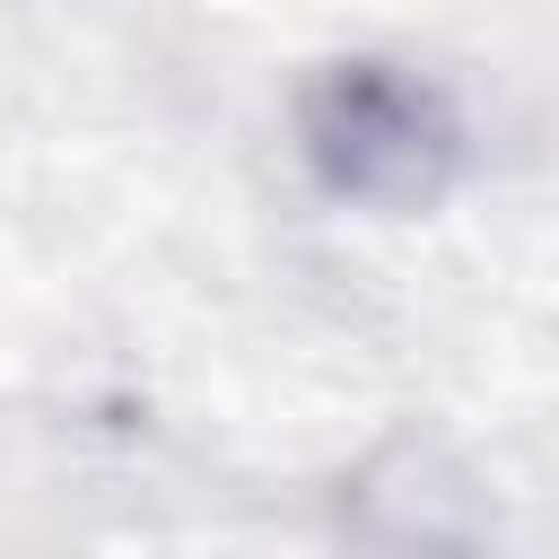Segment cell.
<instances>
[{
    "label": "cell",
    "instance_id": "2",
    "mask_svg": "<svg viewBox=\"0 0 559 559\" xmlns=\"http://www.w3.org/2000/svg\"><path fill=\"white\" fill-rule=\"evenodd\" d=\"M341 533H358L376 559H480V542H489V489L445 445L393 437L341 489Z\"/></svg>",
    "mask_w": 559,
    "mask_h": 559
},
{
    "label": "cell",
    "instance_id": "1",
    "mask_svg": "<svg viewBox=\"0 0 559 559\" xmlns=\"http://www.w3.org/2000/svg\"><path fill=\"white\" fill-rule=\"evenodd\" d=\"M306 175L358 210H428L463 175V114L437 79L402 61H332L297 96Z\"/></svg>",
    "mask_w": 559,
    "mask_h": 559
}]
</instances>
